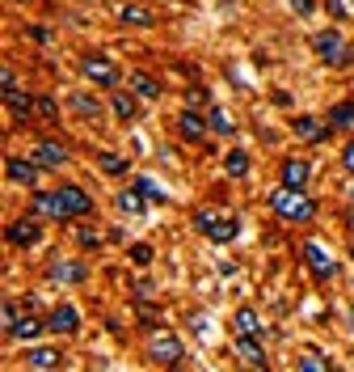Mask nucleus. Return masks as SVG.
<instances>
[{
  "label": "nucleus",
  "instance_id": "1",
  "mask_svg": "<svg viewBox=\"0 0 354 372\" xmlns=\"http://www.w3.org/2000/svg\"><path fill=\"white\" fill-rule=\"evenodd\" d=\"M30 212L46 216V220H72V216H89L93 199L81 186H55V190H38L30 199Z\"/></svg>",
  "mask_w": 354,
  "mask_h": 372
},
{
  "label": "nucleus",
  "instance_id": "2",
  "mask_svg": "<svg viewBox=\"0 0 354 372\" xmlns=\"http://www.w3.org/2000/svg\"><path fill=\"white\" fill-rule=\"evenodd\" d=\"M270 212H274V216H283V220H295V225H303V220H312V216H316V203H312L303 190L283 186V190H274V195H270Z\"/></svg>",
  "mask_w": 354,
  "mask_h": 372
},
{
  "label": "nucleus",
  "instance_id": "3",
  "mask_svg": "<svg viewBox=\"0 0 354 372\" xmlns=\"http://www.w3.org/2000/svg\"><path fill=\"white\" fill-rule=\"evenodd\" d=\"M76 68H81V77L89 81V85H101V89H118V68H114V60L106 55V51H85L81 60H76Z\"/></svg>",
  "mask_w": 354,
  "mask_h": 372
},
{
  "label": "nucleus",
  "instance_id": "4",
  "mask_svg": "<svg viewBox=\"0 0 354 372\" xmlns=\"http://www.w3.org/2000/svg\"><path fill=\"white\" fill-rule=\"evenodd\" d=\"M312 47H316V55H321L329 68H342V64H346V38H342L338 30H316Z\"/></svg>",
  "mask_w": 354,
  "mask_h": 372
},
{
  "label": "nucleus",
  "instance_id": "5",
  "mask_svg": "<svg viewBox=\"0 0 354 372\" xmlns=\"http://www.w3.org/2000/svg\"><path fill=\"white\" fill-rule=\"evenodd\" d=\"M194 225H198V233H207L211 241H232L241 229H236V220H228V216H211V212H198L194 216Z\"/></svg>",
  "mask_w": 354,
  "mask_h": 372
},
{
  "label": "nucleus",
  "instance_id": "6",
  "mask_svg": "<svg viewBox=\"0 0 354 372\" xmlns=\"http://www.w3.org/2000/svg\"><path fill=\"white\" fill-rule=\"evenodd\" d=\"M148 356L156 360V364H177V360H182V338H173V334H152V338H148Z\"/></svg>",
  "mask_w": 354,
  "mask_h": 372
},
{
  "label": "nucleus",
  "instance_id": "7",
  "mask_svg": "<svg viewBox=\"0 0 354 372\" xmlns=\"http://www.w3.org/2000/svg\"><path fill=\"white\" fill-rule=\"evenodd\" d=\"M38 161L30 157V161H25V157H9L5 161V173H9V182H17V186H34L38 182Z\"/></svg>",
  "mask_w": 354,
  "mask_h": 372
},
{
  "label": "nucleus",
  "instance_id": "8",
  "mask_svg": "<svg viewBox=\"0 0 354 372\" xmlns=\"http://www.w3.org/2000/svg\"><path fill=\"white\" fill-rule=\"evenodd\" d=\"M38 220H13V225L5 229V237H9V245H34L38 241Z\"/></svg>",
  "mask_w": 354,
  "mask_h": 372
},
{
  "label": "nucleus",
  "instance_id": "9",
  "mask_svg": "<svg viewBox=\"0 0 354 372\" xmlns=\"http://www.w3.org/2000/svg\"><path fill=\"white\" fill-rule=\"evenodd\" d=\"M68 110H72V114H85L89 123H97V119H101V102H97V97H89V93H81V89H76V93L68 97Z\"/></svg>",
  "mask_w": 354,
  "mask_h": 372
},
{
  "label": "nucleus",
  "instance_id": "10",
  "mask_svg": "<svg viewBox=\"0 0 354 372\" xmlns=\"http://www.w3.org/2000/svg\"><path fill=\"white\" fill-rule=\"evenodd\" d=\"M38 165H46V169H59L64 161H68V153H64V148L59 144H51V140H42V144H34V153H30Z\"/></svg>",
  "mask_w": 354,
  "mask_h": 372
},
{
  "label": "nucleus",
  "instance_id": "11",
  "mask_svg": "<svg viewBox=\"0 0 354 372\" xmlns=\"http://www.w3.org/2000/svg\"><path fill=\"white\" fill-rule=\"evenodd\" d=\"M110 110H114L122 123H135V110H139V106H135V97L126 93V89H110Z\"/></svg>",
  "mask_w": 354,
  "mask_h": 372
},
{
  "label": "nucleus",
  "instance_id": "12",
  "mask_svg": "<svg viewBox=\"0 0 354 372\" xmlns=\"http://www.w3.org/2000/svg\"><path fill=\"white\" fill-rule=\"evenodd\" d=\"M308 173H312V165H308V161H283V186L303 190V186H308Z\"/></svg>",
  "mask_w": 354,
  "mask_h": 372
},
{
  "label": "nucleus",
  "instance_id": "13",
  "mask_svg": "<svg viewBox=\"0 0 354 372\" xmlns=\"http://www.w3.org/2000/svg\"><path fill=\"white\" fill-rule=\"evenodd\" d=\"M303 254H308V266L316 271V275H321V280H329V275H333V258H329V254L321 250V245H316V241H308V245H303Z\"/></svg>",
  "mask_w": 354,
  "mask_h": 372
},
{
  "label": "nucleus",
  "instance_id": "14",
  "mask_svg": "<svg viewBox=\"0 0 354 372\" xmlns=\"http://www.w3.org/2000/svg\"><path fill=\"white\" fill-rule=\"evenodd\" d=\"M76 321H81L76 305H59L55 313H51V321H46V326H51V330H59V334H72V330H76Z\"/></svg>",
  "mask_w": 354,
  "mask_h": 372
},
{
  "label": "nucleus",
  "instance_id": "15",
  "mask_svg": "<svg viewBox=\"0 0 354 372\" xmlns=\"http://www.w3.org/2000/svg\"><path fill=\"white\" fill-rule=\"evenodd\" d=\"M236 356H241L245 364H253V368H266V351H262V347L253 343L249 334H241V338H236Z\"/></svg>",
  "mask_w": 354,
  "mask_h": 372
},
{
  "label": "nucleus",
  "instance_id": "16",
  "mask_svg": "<svg viewBox=\"0 0 354 372\" xmlns=\"http://www.w3.org/2000/svg\"><path fill=\"white\" fill-rule=\"evenodd\" d=\"M177 132H182L186 140H202V132H207V123H202L194 110H182V114H177Z\"/></svg>",
  "mask_w": 354,
  "mask_h": 372
},
{
  "label": "nucleus",
  "instance_id": "17",
  "mask_svg": "<svg viewBox=\"0 0 354 372\" xmlns=\"http://www.w3.org/2000/svg\"><path fill=\"white\" fill-rule=\"evenodd\" d=\"M114 13H118V21H126V26H152V9H144V5H118Z\"/></svg>",
  "mask_w": 354,
  "mask_h": 372
},
{
  "label": "nucleus",
  "instance_id": "18",
  "mask_svg": "<svg viewBox=\"0 0 354 372\" xmlns=\"http://www.w3.org/2000/svg\"><path fill=\"white\" fill-rule=\"evenodd\" d=\"M329 127H338V132H354V102H338L333 110H329Z\"/></svg>",
  "mask_w": 354,
  "mask_h": 372
},
{
  "label": "nucleus",
  "instance_id": "19",
  "mask_svg": "<svg viewBox=\"0 0 354 372\" xmlns=\"http://www.w3.org/2000/svg\"><path fill=\"white\" fill-rule=\"evenodd\" d=\"M131 93L135 97H161V85H156V77H148V72H131Z\"/></svg>",
  "mask_w": 354,
  "mask_h": 372
},
{
  "label": "nucleus",
  "instance_id": "20",
  "mask_svg": "<svg viewBox=\"0 0 354 372\" xmlns=\"http://www.w3.org/2000/svg\"><path fill=\"white\" fill-rule=\"evenodd\" d=\"M223 169L232 173V178H245V173H249V153H241V148H228V153H223Z\"/></svg>",
  "mask_w": 354,
  "mask_h": 372
},
{
  "label": "nucleus",
  "instance_id": "21",
  "mask_svg": "<svg viewBox=\"0 0 354 372\" xmlns=\"http://www.w3.org/2000/svg\"><path fill=\"white\" fill-rule=\"evenodd\" d=\"M59 364V351H51V347H34V351H25V368H55Z\"/></svg>",
  "mask_w": 354,
  "mask_h": 372
},
{
  "label": "nucleus",
  "instance_id": "22",
  "mask_svg": "<svg viewBox=\"0 0 354 372\" xmlns=\"http://www.w3.org/2000/svg\"><path fill=\"white\" fill-rule=\"evenodd\" d=\"M291 127H295V136H299V140H325V136H329L325 123H312V119H295Z\"/></svg>",
  "mask_w": 354,
  "mask_h": 372
},
{
  "label": "nucleus",
  "instance_id": "23",
  "mask_svg": "<svg viewBox=\"0 0 354 372\" xmlns=\"http://www.w3.org/2000/svg\"><path fill=\"white\" fill-rule=\"evenodd\" d=\"M232 326H236V334H258V330H262V321H258V313H253V309H241Z\"/></svg>",
  "mask_w": 354,
  "mask_h": 372
},
{
  "label": "nucleus",
  "instance_id": "24",
  "mask_svg": "<svg viewBox=\"0 0 354 372\" xmlns=\"http://www.w3.org/2000/svg\"><path fill=\"white\" fill-rule=\"evenodd\" d=\"M38 334H42V321H38V317L17 321V330H13V338H38Z\"/></svg>",
  "mask_w": 354,
  "mask_h": 372
},
{
  "label": "nucleus",
  "instance_id": "25",
  "mask_svg": "<svg viewBox=\"0 0 354 372\" xmlns=\"http://www.w3.org/2000/svg\"><path fill=\"white\" fill-rule=\"evenodd\" d=\"M144 199H148V195H144V190H139V195H131V190H122V195H118V208H122V212H144Z\"/></svg>",
  "mask_w": 354,
  "mask_h": 372
},
{
  "label": "nucleus",
  "instance_id": "26",
  "mask_svg": "<svg viewBox=\"0 0 354 372\" xmlns=\"http://www.w3.org/2000/svg\"><path fill=\"white\" fill-rule=\"evenodd\" d=\"M55 280H85V262H64V266H55Z\"/></svg>",
  "mask_w": 354,
  "mask_h": 372
},
{
  "label": "nucleus",
  "instance_id": "27",
  "mask_svg": "<svg viewBox=\"0 0 354 372\" xmlns=\"http://www.w3.org/2000/svg\"><path fill=\"white\" fill-rule=\"evenodd\" d=\"M207 127H211V132H219V136H232V123H228V114H223V110H211V114H207Z\"/></svg>",
  "mask_w": 354,
  "mask_h": 372
},
{
  "label": "nucleus",
  "instance_id": "28",
  "mask_svg": "<svg viewBox=\"0 0 354 372\" xmlns=\"http://www.w3.org/2000/svg\"><path fill=\"white\" fill-rule=\"evenodd\" d=\"M101 169H106V173H126V161H122V157H110V153H101Z\"/></svg>",
  "mask_w": 354,
  "mask_h": 372
},
{
  "label": "nucleus",
  "instance_id": "29",
  "mask_svg": "<svg viewBox=\"0 0 354 372\" xmlns=\"http://www.w3.org/2000/svg\"><path fill=\"white\" fill-rule=\"evenodd\" d=\"M131 262H135V266H148V262H152V245H135V250H131Z\"/></svg>",
  "mask_w": 354,
  "mask_h": 372
},
{
  "label": "nucleus",
  "instance_id": "30",
  "mask_svg": "<svg viewBox=\"0 0 354 372\" xmlns=\"http://www.w3.org/2000/svg\"><path fill=\"white\" fill-rule=\"evenodd\" d=\"M76 241H81V245H89V250H93V245H101V237H97L93 229H81V233H76Z\"/></svg>",
  "mask_w": 354,
  "mask_h": 372
},
{
  "label": "nucleus",
  "instance_id": "31",
  "mask_svg": "<svg viewBox=\"0 0 354 372\" xmlns=\"http://www.w3.org/2000/svg\"><path fill=\"white\" fill-rule=\"evenodd\" d=\"M34 110H38V114H46V119H55V102H51V97H38Z\"/></svg>",
  "mask_w": 354,
  "mask_h": 372
},
{
  "label": "nucleus",
  "instance_id": "32",
  "mask_svg": "<svg viewBox=\"0 0 354 372\" xmlns=\"http://www.w3.org/2000/svg\"><path fill=\"white\" fill-rule=\"evenodd\" d=\"M5 330H9V334L17 330V309H13V305H5Z\"/></svg>",
  "mask_w": 354,
  "mask_h": 372
},
{
  "label": "nucleus",
  "instance_id": "33",
  "mask_svg": "<svg viewBox=\"0 0 354 372\" xmlns=\"http://www.w3.org/2000/svg\"><path fill=\"white\" fill-rule=\"evenodd\" d=\"M342 165L354 173V144H346V153H342Z\"/></svg>",
  "mask_w": 354,
  "mask_h": 372
},
{
  "label": "nucleus",
  "instance_id": "34",
  "mask_svg": "<svg viewBox=\"0 0 354 372\" xmlns=\"http://www.w3.org/2000/svg\"><path fill=\"white\" fill-rule=\"evenodd\" d=\"M30 38H34V42H51V30H42V26H34V30H30Z\"/></svg>",
  "mask_w": 354,
  "mask_h": 372
},
{
  "label": "nucleus",
  "instance_id": "35",
  "mask_svg": "<svg viewBox=\"0 0 354 372\" xmlns=\"http://www.w3.org/2000/svg\"><path fill=\"white\" fill-rule=\"evenodd\" d=\"M291 5H295V13H303V17L312 13V0H291Z\"/></svg>",
  "mask_w": 354,
  "mask_h": 372
},
{
  "label": "nucleus",
  "instance_id": "36",
  "mask_svg": "<svg viewBox=\"0 0 354 372\" xmlns=\"http://www.w3.org/2000/svg\"><path fill=\"white\" fill-rule=\"evenodd\" d=\"M329 9H333V17H346V9H342V0H329Z\"/></svg>",
  "mask_w": 354,
  "mask_h": 372
}]
</instances>
